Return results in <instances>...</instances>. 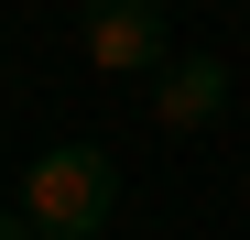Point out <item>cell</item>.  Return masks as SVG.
Listing matches in <instances>:
<instances>
[{
  "mask_svg": "<svg viewBox=\"0 0 250 240\" xmlns=\"http://www.w3.org/2000/svg\"><path fill=\"white\" fill-rule=\"evenodd\" d=\"M98 240H109V229H98Z\"/></svg>",
  "mask_w": 250,
  "mask_h": 240,
  "instance_id": "obj_5",
  "label": "cell"
},
{
  "mask_svg": "<svg viewBox=\"0 0 250 240\" xmlns=\"http://www.w3.org/2000/svg\"><path fill=\"white\" fill-rule=\"evenodd\" d=\"M229 109V66L218 55H163L152 66V131H207Z\"/></svg>",
  "mask_w": 250,
  "mask_h": 240,
  "instance_id": "obj_3",
  "label": "cell"
},
{
  "mask_svg": "<svg viewBox=\"0 0 250 240\" xmlns=\"http://www.w3.org/2000/svg\"><path fill=\"white\" fill-rule=\"evenodd\" d=\"M0 240H44V229H33V218H22V208H11V218H0Z\"/></svg>",
  "mask_w": 250,
  "mask_h": 240,
  "instance_id": "obj_4",
  "label": "cell"
},
{
  "mask_svg": "<svg viewBox=\"0 0 250 240\" xmlns=\"http://www.w3.org/2000/svg\"><path fill=\"white\" fill-rule=\"evenodd\" d=\"M120 208V164L98 142H44L22 164V218L44 240H98V218Z\"/></svg>",
  "mask_w": 250,
  "mask_h": 240,
  "instance_id": "obj_1",
  "label": "cell"
},
{
  "mask_svg": "<svg viewBox=\"0 0 250 240\" xmlns=\"http://www.w3.org/2000/svg\"><path fill=\"white\" fill-rule=\"evenodd\" d=\"M163 11H174V0H87V11H76V44H87V66H98V76H152L163 55H174Z\"/></svg>",
  "mask_w": 250,
  "mask_h": 240,
  "instance_id": "obj_2",
  "label": "cell"
}]
</instances>
